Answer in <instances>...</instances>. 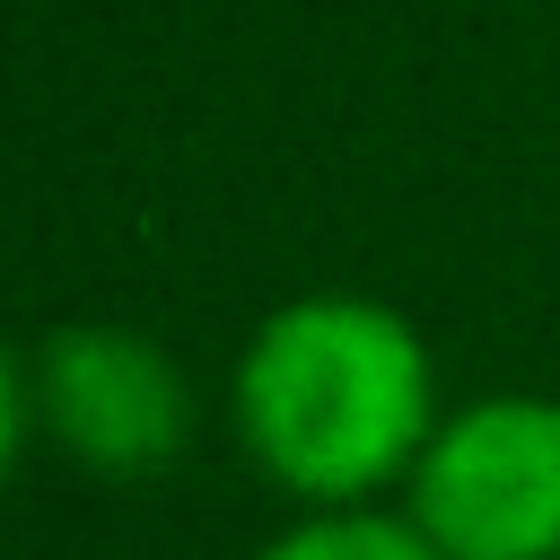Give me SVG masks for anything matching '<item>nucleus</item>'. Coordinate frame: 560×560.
<instances>
[{"mask_svg": "<svg viewBox=\"0 0 560 560\" xmlns=\"http://www.w3.org/2000/svg\"><path fill=\"white\" fill-rule=\"evenodd\" d=\"M9 438H44L96 481H158L192 446V376L158 332L52 324L9 359Z\"/></svg>", "mask_w": 560, "mask_h": 560, "instance_id": "2", "label": "nucleus"}, {"mask_svg": "<svg viewBox=\"0 0 560 560\" xmlns=\"http://www.w3.org/2000/svg\"><path fill=\"white\" fill-rule=\"evenodd\" d=\"M245 560H438V542L402 508H298Z\"/></svg>", "mask_w": 560, "mask_h": 560, "instance_id": "4", "label": "nucleus"}, {"mask_svg": "<svg viewBox=\"0 0 560 560\" xmlns=\"http://www.w3.org/2000/svg\"><path fill=\"white\" fill-rule=\"evenodd\" d=\"M394 508L438 560H560V402L525 385L446 402Z\"/></svg>", "mask_w": 560, "mask_h": 560, "instance_id": "3", "label": "nucleus"}, {"mask_svg": "<svg viewBox=\"0 0 560 560\" xmlns=\"http://www.w3.org/2000/svg\"><path fill=\"white\" fill-rule=\"evenodd\" d=\"M438 420L420 324L368 289L280 298L228 376V429L289 508H394Z\"/></svg>", "mask_w": 560, "mask_h": 560, "instance_id": "1", "label": "nucleus"}]
</instances>
